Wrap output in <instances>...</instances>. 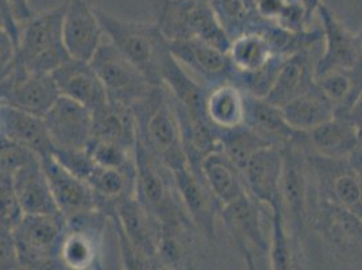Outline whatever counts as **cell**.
I'll return each mask as SVG.
<instances>
[{
    "label": "cell",
    "mask_w": 362,
    "mask_h": 270,
    "mask_svg": "<svg viewBox=\"0 0 362 270\" xmlns=\"http://www.w3.org/2000/svg\"><path fill=\"white\" fill-rule=\"evenodd\" d=\"M136 123V143L172 172L188 164L181 139L180 123L165 86L153 87L132 105Z\"/></svg>",
    "instance_id": "1"
},
{
    "label": "cell",
    "mask_w": 362,
    "mask_h": 270,
    "mask_svg": "<svg viewBox=\"0 0 362 270\" xmlns=\"http://www.w3.org/2000/svg\"><path fill=\"white\" fill-rule=\"evenodd\" d=\"M107 40L132 61L151 86H163L161 68L169 46L157 22L124 20L96 8Z\"/></svg>",
    "instance_id": "2"
},
{
    "label": "cell",
    "mask_w": 362,
    "mask_h": 270,
    "mask_svg": "<svg viewBox=\"0 0 362 270\" xmlns=\"http://www.w3.org/2000/svg\"><path fill=\"white\" fill-rule=\"evenodd\" d=\"M66 0L41 14L30 16L19 25L16 61L31 74L52 75L69 54L62 40V22Z\"/></svg>",
    "instance_id": "3"
},
{
    "label": "cell",
    "mask_w": 362,
    "mask_h": 270,
    "mask_svg": "<svg viewBox=\"0 0 362 270\" xmlns=\"http://www.w3.org/2000/svg\"><path fill=\"white\" fill-rule=\"evenodd\" d=\"M308 227L317 233L339 261L346 264L361 261L362 218L317 195L311 187Z\"/></svg>",
    "instance_id": "4"
},
{
    "label": "cell",
    "mask_w": 362,
    "mask_h": 270,
    "mask_svg": "<svg viewBox=\"0 0 362 270\" xmlns=\"http://www.w3.org/2000/svg\"><path fill=\"white\" fill-rule=\"evenodd\" d=\"M157 25L168 41L197 38L228 53L231 40L212 8L197 0H165Z\"/></svg>",
    "instance_id": "5"
},
{
    "label": "cell",
    "mask_w": 362,
    "mask_h": 270,
    "mask_svg": "<svg viewBox=\"0 0 362 270\" xmlns=\"http://www.w3.org/2000/svg\"><path fill=\"white\" fill-rule=\"evenodd\" d=\"M304 157L311 189L362 218V170L356 163L350 157L334 160L305 151Z\"/></svg>",
    "instance_id": "6"
},
{
    "label": "cell",
    "mask_w": 362,
    "mask_h": 270,
    "mask_svg": "<svg viewBox=\"0 0 362 270\" xmlns=\"http://www.w3.org/2000/svg\"><path fill=\"white\" fill-rule=\"evenodd\" d=\"M136 197L160 222L187 219L173 172L139 143L136 146Z\"/></svg>",
    "instance_id": "7"
},
{
    "label": "cell",
    "mask_w": 362,
    "mask_h": 270,
    "mask_svg": "<svg viewBox=\"0 0 362 270\" xmlns=\"http://www.w3.org/2000/svg\"><path fill=\"white\" fill-rule=\"evenodd\" d=\"M100 78L110 102L132 105L141 100L153 87L136 65L108 40L103 41L90 61Z\"/></svg>",
    "instance_id": "8"
},
{
    "label": "cell",
    "mask_w": 362,
    "mask_h": 270,
    "mask_svg": "<svg viewBox=\"0 0 362 270\" xmlns=\"http://www.w3.org/2000/svg\"><path fill=\"white\" fill-rule=\"evenodd\" d=\"M107 219L99 210L65 219L66 227L56 257L66 269L103 270L100 249Z\"/></svg>",
    "instance_id": "9"
},
{
    "label": "cell",
    "mask_w": 362,
    "mask_h": 270,
    "mask_svg": "<svg viewBox=\"0 0 362 270\" xmlns=\"http://www.w3.org/2000/svg\"><path fill=\"white\" fill-rule=\"evenodd\" d=\"M60 96L52 75L31 74L16 61L0 77V103L40 118L45 117Z\"/></svg>",
    "instance_id": "10"
},
{
    "label": "cell",
    "mask_w": 362,
    "mask_h": 270,
    "mask_svg": "<svg viewBox=\"0 0 362 270\" xmlns=\"http://www.w3.org/2000/svg\"><path fill=\"white\" fill-rule=\"evenodd\" d=\"M317 14L322 22L325 50L315 62V78L335 72H354L362 77L358 34L349 30L325 3Z\"/></svg>",
    "instance_id": "11"
},
{
    "label": "cell",
    "mask_w": 362,
    "mask_h": 270,
    "mask_svg": "<svg viewBox=\"0 0 362 270\" xmlns=\"http://www.w3.org/2000/svg\"><path fill=\"white\" fill-rule=\"evenodd\" d=\"M300 134V131H299ZM298 138L283 148V177H281V206L288 225L303 238L308 227V196L310 182L305 157Z\"/></svg>",
    "instance_id": "12"
},
{
    "label": "cell",
    "mask_w": 362,
    "mask_h": 270,
    "mask_svg": "<svg viewBox=\"0 0 362 270\" xmlns=\"http://www.w3.org/2000/svg\"><path fill=\"white\" fill-rule=\"evenodd\" d=\"M173 176L187 218L207 240H215V221L222 206L215 199L202 173L185 164L173 170Z\"/></svg>",
    "instance_id": "13"
},
{
    "label": "cell",
    "mask_w": 362,
    "mask_h": 270,
    "mask_svg": "<svg viewBox=\"0 0 362 270\" xmlns=\"http://www.w3.org/2000/svg\"><path fill=\"white\" fill-rule=\"evenodd\" d=\"M54 151H87L92 141V111L60 96L42 118Z\"/></svg>",
    "instance_id": "14"
},
{
    "label": "cell",
    "mask_w": 362,
    "mask_h": 270,
    "mask_svg": "<svg viewBox=\"0 0 362 270\" xmlns=\"http://www.w3.org/2000/svg\"><path fill=\"white\" fill-rule=\"evenodd\" d=\"M65 227L60 213H23L14 228L21 265L56 257Z\"/></svg>",
    "instance_id": "15"
},
{
    "label": "cell",
    "mask_w": 362,
    "mask_h": 270,
    "mask_svg": "<svg viewBox=\"0 0 362 270\" xmlns=\"http://www.w3.org/2000/svg\"><path fill=\"white\" fill-rule=\"evenodd\" d=\"M105 33L95 7L88 0H66V10L62 22V40L71 59L90 62Z\"/></svg>",
    "instance_id": "16"
},
{
    "label": "cell",
    "mask_w": 362,
    "mask_h": 270,
    "mask_svg": "<svg viewBox=\"0 0 362 270\" xmlns=\"http://www.w3.org/2000/svg\"><path fill=\"white\" fill-rule=\"evenodd\" d=\"M264 206L250 194L225 206L219 218L223 221L228 234L240 253L250 252L256 255L268 254L269 240L262 227Z\"/></svg>",
    "instance_id": "17"
},
{
    "label": "cell",
    "mask_w": 362,
    "mask_h": 270,
    "mask_svg": "<svg viewBox=\"0 0 362 270\" xmlns=\"http://www.w3.org/2000/svg\"><path fill=\"white\" fill-rule=\"evenodd\" d=\"M247 192L271 211L281 206L283 151L267 146L255 153L242 169Z\"/></svg>",
    "instance_id": "18"
},
{
    "label": "cell",
    "mask_w": 362,
    "mask_h": 270,
    "mask_svg": "<svg viewBox=\"0 0 362 270\" xmlns=\"http://www.w3.org/2000/svg\"><path fill=\"white\" fill-rule=\"evenodd\" d=\"M170 54L177 62L197 74L202 80L214 86L233 78V68L225 53L215 46L197 38L168 41Z\"/></svg>",
    "instance_id": "19"
},
{
    "label": "cell",
    "mask_w": 362,
    "mask_h": 270,
    "mask_svg": "<svg viewBox=\"0 0 362 270\" xmlns=\"http://www.w3.org/2000/svg\"><path fill=\"white\" fill-rule=\"evenodd\" d=\"M41 164L56 206L65 219L98 210L88 184L61 165L53 154L41 158Z\"/></svg>",
    "instance_id": "20"
},
{
    "label": "cell",
    "mask_w": 362,
    "mask_h": 270,
    "mask_svg": "<svg viewBox=\"0 0 362 270\" xmlns=\"http://www.w3.org/2000/svg\"><path fill=\"white\" fill-rule=\"evenodd\" d=\"M310 47L288 54L279 66L268 92L262 96L268 103L283 107L315 86V62Z\"/></svg>",
    "instance_id": "21"
},
{
    "label": "cell",
    "mask_w": 362,
    "mask_h": 270,
    "mask_svg": "<svg viewBox=\"0 0 362 270\" xmlns=\"http://www.w3.org/2000/svg\"><path fill=\"white\" fill-rule=\"evenodd\" d=\"M358 142V130L344 117H334L317 129L299 134V143L305 153L334 160L351 157Z\"/></svg>",
    "instance_id": "22"
},
{
    "label": "cell",
    "mask_w": 362,
    "mask_h": 270,
    "mask_svg": "<svg viewBox=\"0 0 362 270\" xmlns=\"http://www.w3.org/2000/svg\"><path fill=\"white\" fill-rule=\"evenodd\" d=\"M52 77L61 96L90 111L108 102L106 90L90 62L69 59L52 74Z\"/></svg>",
    "instance_id": "23"
},
{
    "label": "cell",
    "mask_w": 362,
    "mask_h": 270,
    "mask_svg": "<svg viewBox=\"0 0 362 270\" xmlns=\"http://www.w3.org/2000/svg\"><path fill=\"white\" fill-rule=\"evenodd\" d=\"M0 135L40 160L53 153L44 119L11 105L0 103Z\"/></svg>",
    "instance_id": "24"
},
{
    "label": "cell",
    "mask_w": 362,
    "mask_h": 270,
    "mask_svg": "<svg viewBox=\"0 0 362 270\" xmlns=\"http://www.w3.org/2000/svg\"><path fill=\"white\" fill-rule=\"evenodd\" d=\"M139 253L151 261L156 258L161 223L146 210L136 196L121 201L110 218Z\"/></svg>",
    "instance_id": "25"
},
{
    "label": "cell",
    "mask_w": 362,
    "mask_h": 270,
    "mask_svg": "<svg viewBox=\"0 0 362 270\" xmlns=\"http://www.w3.org/2000/svg\"><path fill=\"white\" fill-rule=\"evenodd\" d=\"M13 184L23 213H60L41 160L37 155H31L16 168L13 173Z\"/></svg>",
    "instance_id": "26"
},
{
    "label": "cell",
    "mask_w": 362,
    "mask_h": 270,
    "mask_svg": "<svg viewBox=\"0 0 362 270\" xmlns=\"http://www.w3.org/2000/svg\"><path fill=\"white\" fill-rule=\"evenodd\" d=\"M136 117L130 105L108 100L92 111V141L136 151Z\"/></svg>",
    "instance_id": "27"
},
{
    "label": "cell",
    "mask_w": 362,
    "mask_h": 270,
    "mask_svg": "<svg viewBox=\"0 0 362 270\" xmlns=\"http://www.w3.org/2000/svg\"><path fill=\"white\" fill-rule=\"evenodd\" d=\"M245 126L262 138L268 145L283 149L299 135L288 123L281 110L264 98L246 92Z\"/></svg>",
    "instance_id": "28"
},
{
    "label": "cell",
    "mask_w": 362,
    "mask_h": 270,
    "mask_svg": "<svg viewBox=\"0 0 362 270\" xmlns=\"http://www.w3.org/2000/svg\"><path fill=\"white\" fill-rule=\"evenodd\" d=\"M200 173L222 209L249 194L241 168L222 149L212 151L202 160Z\"/></svg>",
    "instance_id": "29"
},
{
    "label": "cell",
    "mask_w": 362,
    "mask_h": 270,
    "mask_svg": "<svg viewBox=\"0 0 362 270\" xmlns=\"http://www.w3.org/2000/svg\"><path fill=\"white\" fill-rule=\"evenodd\" d=\"M194 228L187 219L163 222L156 261L172 270H194Z\"/></svg>",
    "instance_id": "30"
},
{
    "label": "cell",
    "mask_w": 362,
    "mask_h": 270,
    "mask_svg": "<svg viewBox=\"0 0 362 270\" xmlns=\"http://www.w3.org/2000/svg\"><path fill=\"white\" fill-rule=\"evenodd\" d=\"M245 114L246 92L235 83L226 81L207 90L206 115L218 133L242 126Z\"/></svg>",
    "instance_id": "31"
},
{
    "label": "cell",
    "mask_w": 362,
    "mask_h": 270,
    "mask_svg": "<svg viewBox=\"0 0 362 270\" xmlns=\"http://www.w3.org/2000/svg\"><path fill=\"white\" fill-rule=\"evenodd\" d=\"M268 257L271 270H305L302 237L288 225L283 207L271 211Z\"/></svg>",
    "instance_id": "32"
},
{
    "label": "cell",
    "mask_w": 362,
    "mask_h": 270,
    "mask_svg": "<svg viewBox=\"0 0 362 270\" xmlns=\"http://www.w3.org/2000/svg\"><path fill=\"white\" fill-rule=\"evenodd\" d=\"M289 126L300 133H307L334 118L335 107L329 98L315 86L296 99L280 107Z\"/></svg>",
    "instance_id": "33"
},
{
    "label": "cell",
    "mask_w": 362,
    "mask_h": 270,
    "mask_svg": "<svg viewBox=\"0 0 362 270\" xmlns=\"http://www.w3.org/2000/svg\"><path fill=\"white\" fill-rule=\"evenodd\" d=\"M219 142L222 151L241 169L245 168L255 153L262 148L271 146L245 124L231 130L221 131Z\"/></svg>",
    "instance_id": "34"
},
{
    "label": "cell",
    "mask_w": 362,
    "mask_h": 270,
    "mask_svg": "<svg viewBox=\"0 0 362 270\" xmlns=\"http://www.w3.org/2000/svg\"><path fill=\"white\" fill-rule=\"evenodd\" d=\"M22 215L13 184V173L0 172V225L14 230Z\"/></svg>",
    "instance_id": "35"
},
{
    "label": "cell",
    "mask_w": 362,
    "mask_h": 270,
    "mask_svg": "<svg viewBox=\"0 0 362 270\" xmlns=\"http://www.w3.org/2000/svg\"><path fill=\"white\" fill-rule=\"evenodd\" d=\"M19 252L14 230L0 225V270H19Z\"/></svg>",
    "instance_id": "36"
},
{
    "label": "cell",
    "mask_w": 362,
    "mask_h": 270,
    "mask_svg": "<svg viewBox=\"0 0 362 270\" xmlns=\"http://www.w3.org/2000/svg\"><path fill=\"white\" fill-rule=\"evenodd\" d=\"M16 57V42L6 29H0V77L14 64Z\"/></svg>",
    "instance_id": "37"
},
{
    "label": "cell",
    "mask_w": 362,
    "mask_h": 270,
    "mask_svg": "<svg viewBox=\"0 0 362 270\" xmlns=\"http://www.w3.org/2000/svg\"><path fill=\"white\" fill-rule=\"evenodd\" d=\"M10 6L18 25L23 23L25 20H28L30 16H33L29 0H10Z\"/></svg>",
    "instance_id": "38"
},
{
    "label": "cell",
    "mask_w": 362,
    "mask_h": 270,
    "mask_svg": "<svg viewBox=\"0 0 362 270\" xmlns=\"http://www.w3.org/2000/svg\"><path fill=\"white\" fill-rule=\"evenodd\" d=\"M0 8L4 13V16L8 20L10 25V33L13 35V38L16 40V46H18V40H19V25L16 23V18L13 16L11 11V6H10V0H0Z\"/></svg>",
    "instance_id": "39"
},
{
    "label": "cell",
    "mask_w": 362,
    "mask_h": 270,
    "mask_svg": "<svg viewBox=\"0 0 362 270\" xmlns=\"http://www.w3.org/2000/svg\"><path fill=\"white\" fill-rule=\"evenodd\" d=\"M303 6V8L305 10L307 16L311 19L314 14H317V8L319 6L323 3L322 0H298Z\"/></svg>",
    "instance_id": "40"
},
{
    "label": "cell",
    "mask_w": 362,
    "mask_h": 270,
    "mask_svg": "<svg viewBox=\"0 0 362 270\" xmlns=\"http://www.w3.org/2000/svg\"><path fill=\"white\" fill-rule=\"evenodd\" d=\"M241 255L242 258H243L246 270H257L256 257H255V254H252L249 252H245V253H241Z\"/></svg>",
    "instance_id": "41"
},
{
    "label": "cell",
    "mask_w": 362,
    "mask_h": 270,
    "mask_svg": "<svg viewBox=\"0 0 362 270\" xmlns=\"http://www.w3.org/2000/svg\"><path fill=\"white\" fill-rule=\"evenodd\" d=\"M350 158H351V160L356 163V165L358 166L362 170V135H360V142H358L357 149L351 154Z\"/></svg>",
    "instance_id": "42"
},
{
    "label": "cell",
    "mask_w": 362,
    "mask_h": 270,
    "mask_svg": "<svg viewBox=\"0 0 362 270\" xmlns=\"http://www.w3.org/2000/svg\"><path fill=\"white\" fill-rule=\"evenodd\" d=\"M0 29H6V30H8V33H10L8 20H7V18L4 16V13L1 11V8H0ZM10 34H11V33H10Z\"/></svg>",
    "instance_id": "43"
},
{
    "label": "cell",
    "mask_w": 362,
    "mask_h": 270,
    "mask_svg": "<svg viewBox=\"0 0 362 270\" xmlns=\"http://www.w3.org/2000/svg\"><path fill=\"white\" fill-rule=\"evenodd\" d=\"M149 270H172L169 269V268H166V266H164L163 264H160L158 261H156V259H153L151 261V269Z\"/></svg>",
    "instance_id": "44"
},
{
    "label": "cell",
    "mask_w": 362,
    "mask_h": 270,
    "mask_svg": "<svg viewBox=\"0 0 362 270\" xmlns=\"http://www.w3.org/2000/svg\"><path fill=\"white\" fill-rule=\"evenodd\" d=\"M358 44H360V65L362 69V30L361 33H358Z\"/></svg>",
    "instance_id": "45"
},
{
    "label": "cell",
    "mask_w": 362,
    "mask_h": 270,
    "mask_svg": "<svg viewBox=\"0 0 362 270\" xmlns=\"http://www.w3.org/2000/svg\"><path fill=\"white\" fill-rule=\"evenodd\" d=\"M197 1H207V3H211V0H197Z\"/></svg>",
    "instance_id": "46"
},
{
    "label": "cell",
    "mask_w": 362,
    "mask_h": 270,
    "mask_svg": "<svg viewBox=\"0 0 362 270\" xmlns=\"http://www.w3.org/2000/svg\"><path fill=\"white\" fill-rule=\"evenodd\" d=\"M361 90H362V84H361Z\"/></svg>",
    "instance_id": "47"
}]
</instances>
